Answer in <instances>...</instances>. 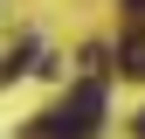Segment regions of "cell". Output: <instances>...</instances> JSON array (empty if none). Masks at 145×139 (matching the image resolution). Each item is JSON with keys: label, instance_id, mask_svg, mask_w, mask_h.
Here are the masks:
<instances>
[{"label": "cell", "instance_id": "obj_2", "mask_svg": "<svg viewBox=\"0 0 145 139\" xmlns=\"http://www.w3.org/2000/svg\"><path fill=\"white\" fill-rule=\"evenodd\" d=\"M118 70H124V77H145V21L124 28V42H118Z\"/></svg>", "mask_w": 145, "mask_h": 139}, {"label": "cell", "instance_id": "obj_3", "mask_svg": "<svg viewBox=\"0 0 145 139\" xmlns=\"http://www.w3.org/2000/svg\"><path fill=\"white\" fill-rule=\"evenodd\" d=\"M124 7H131V14H138V21H145V0H124Z\"/></svg>", "mask_w": 145, "mask_h": 139}, {"label": "cell", "instance_id": "obj_4", "mask_svg": "<svg viewBox=\"0 0 145 139\" xmlns=\"http://www.w3.org/2000/svg\"><path fill=\"white\" fill-rule=\"evenodd\" d=\"M138 139H145V118H138Z\"/></svg>", "mask_w": 145, "mask_h": 139}, {"label": "cell", "instance_id": "obj_1", "mask_svg": "<svg viewBox=\"0 0 145 139\" xmlns=\"http://www.w3.org/2000/svg\"><path fill=\"white\" fill-rule=\"evenodd\" d=\"M97 118H104V83L90 77V83H76V91L56 104V111H42V139H90Z\"/></svg>", "mask_w": 145, "mask_h": 139}]
</instances>
